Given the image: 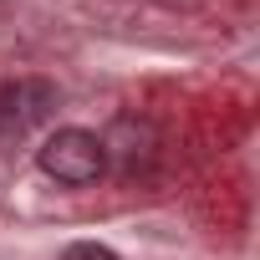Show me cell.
Listing matches in <instances>:
<instances>
[{"mask_svg": "<svg viewBox=\"0 0 260 260\" xmlns=\"http://www.w3.org/2000/svg\"><path fill=\"white\" fill-rule=\"evenodd\" d=\"M41 169L67 189H87L107 169V143L97 133H87V127H56L41 143Z\"/></svg>", "mask_w": 260, "mask_h": 260, "instance_id": "6da1fadb", "label": "cell"}, {"mask_svg": "<svg viewBox=\"0 0 260 260\" xmlns=\"http://www.w3.org/2000/svg\"><path fill=\"white\" fill-rule=\"evenodd\" d=\"M56 107V87L41 77H16L0 87V133H31Z\"/></svg>", "mask_w": 260, "mask_h": 260, "instance_id": "7a4b0ae2", "label": "cell"}, {"mask_svg": "<svg viewBox=\"0 0 260 260\" xmlns=\"http://www.w3.org/2000/svg\"><path fill=\"white\" fill-rule=\"evenodd\" d=\"M67 260H117V255H112L107 245H72Z\"/></svg>", "mask_w": 260, "mask_h": 260, "instance_id": "3957f363", "label": "cell"}]
</instances>
